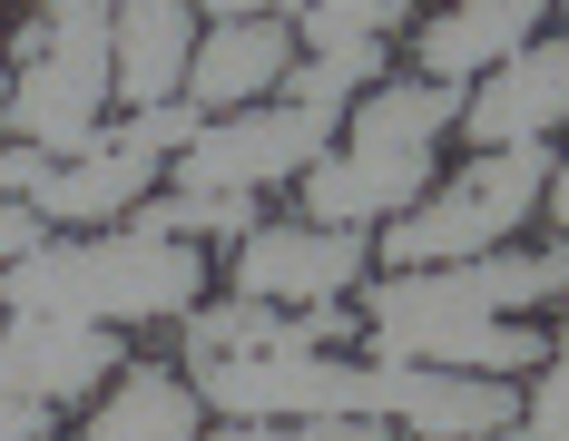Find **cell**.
I'll list each match as a JSON object with an SVG mask.
<instances>
[{
	"instance_id": "1",
	"label": "cell",
	"mask_w": 569,
	"mask_h": 441,
	"mask_svg": "<svg viewBox=\"0 0 569 441\" xmlns=\"http://www.w3.org/2000/svg\"><path fill=\"white\" fill-rule=\"evenodd\" d=\"M207 294V255L187 235H69V245H30L0 275V314H59V324H168Z\"/></svg>"
},
{
	"instance_id": "2",
	"label": "cell",
	"mask_w": 569,
	"mask_h": 441,
	"mask_svg": "<svg viewBox=\"0 0 569 441\" xmlns=\"http://www.w3.org/2000/svg\"><path fill=\"white\" fill-rule=\"evenodd\" d=\"M461 118V79H373L343 109L335 148L305 167V217L315 225H383L432 187V148Z\"/></svg>"
},
{
	"instance_id": "3",
	"label": "cell",
	"mask_w": 569,
	"mask_h": 441,
	"mask_svg": "<svg viewBox=\"0 0 569 441\" xmlns=\"http://www.w3.org/2000/svg\"><path fill=\"white\" fill-rule=\"evenodd\" d=\"M109 0H50L30 20V59L10 79V138L20 148H50V158H79L99 128H109Z\"/></svg>"
},
{
	"instance_id": "4",
	"label": "cell",
	"mask_w": 569,
	"mask_h": 441,
	"mask_svg": "<svg viewBox=\"0 0 569 441\" xmlns=\"http://www.w3.org/2000/svg\"><path fill=\"white\" fill-rule=\"evenodd\" d=\"M540 187H550V158L540 148H491V158H471L452 177V187H422L402 217H383L393 235H373L383 255L402 265H452V255H491L501 235H520L530 225V207H540Z\"/></svg>"
},
{
	"instance_id": "5",
	"label": "cell",
	"mask_w": 569,
	"mask_h": 441,
	"mask_svg": "<svg viewBox=\"0 0 569 441\" xmlns=\"http://www.w3.org/2000/svg\"><path fill=\"white\" fill-rule=\"evenodd\" d=\"M197 138V109L187 99H168V109H128L118 128H99L79 158H50L40 167V187H30V207L40 217H69V225H109V217H128L148 187H158V167L177 158Z\"/></svg>"
},
{
	"instance_id": "6",
	"label": "cell",
	"mask_w": 569,
	"mask_h": 441,
	"mask_svg": "<svg viewBox=\"0 0 569 441\" xmlns=\"http://www.w3.org/2000/svg\"><path fill=\"white\" fill-rule=\"evenodd\" d=\"M343 109H305V99H276V109H227V118H197V138L177 148V187H276V177H305V167L335 148Z\"/></svg>"
},
{
	"instance_id": "7",
	"label": "cell",
	"mask_w": 569,
	"mask_h": 441,
	"mask_svg": "<svg viewBox=\"0 0 569 441\" xmlns=\"http://www.w3.org/2000/svg\"><path fill=\"white\" fill-rule=\"evenodd\" d=\"M569 294V255L540 245V255H452V265H402V275L373 284L363 324H393V314H511V304H550Z\"/></svg>"
},
{
	"instance_id": "8",
	"label": "cell",
	"mask_w": 569,
	"mask_h": 441,
	"mask_svg": "<svg viewBox=\"0 0 569 441\" xmlns=\"http://www.w3.org/2000/svg\"><path fill=\"white\" fill-rule=\"evenodd\" d=\"M373 412L422 441H491L520 422V392L501 373H452V363H383L373 353Z\"/></svg>"
},
{
	"instance_id": "9",
	"label": "cell",
	"mask_w": 569,
	"mask_h": 441,
	"mask_svg": "<svg viewBox=\"0 0 569 441\" xmlns=\"http://www.w3.org/2000/svg\"><path fill=\"white\" fill-rule=\"evenodd\" d=\"M373 265V245L353 225H256L236 235V294H266V304H335L353 294Z\"/></svg>"
},
{
	"instance_id": "10",
	"label": "cell",
	"mask_w": 569,
	"mask_h": 441,
	"mask_svg": "<svg viewBox=\"0 0 569 441\" xmlns=\"http://www.w3.org/2000/svg\"><path fill=\"white\" fill-rule=\"evenodd\" d=\"M569 118V40H520L511 59H491V79L461 99L471 148H540Z\"/></svg>"
},
{
	"instance_id": "11",
	"label": "cell",
	"mask_w": 569,
	"mask_h": 441,
	"mask_svg": "<svg viewBox=\"0 0 569 441\" xmlns=\"http://www.w3.org/2000/svg\"><path fill=\"white\" fill-rule=\"evenodd\" d=\"M118 373V333L109 324H59V314H0V392L20 402H69L99 392Z\"/></svg>"
},
{
	"instance_id": "12",
	"label": "cell",
	"mask_w": 569,
	"mask_h": 441,
	"mask_svg": "<svg viewBox=\"0 0 569 441\" xmlns=\"http://www.w3.org/2000/svg\"><path fill=\"white\" fill-rule=\"evenodd\" d=\"M284 69H295V30H284L276 10H256V20H217V30L187 50V89H177V99H187L197 118H227V109H256Z\"/></svg>"
},
{
	"instance_id": "13",
	"label": "cell",
	"mask_w": 569,
	"mask_h": 441,
	"mask_svg": "<svg viewBox=\"0 0 569 441\" xmlns=\"http://www.w3.org/2000/svg\"><path fill=\"white\" fill-rule=\"evenodd\" d=\"M197 0H109V89L128 109H168L187 89Z\"/></svg>"
},
{
	"instance_id": "14",
	"label": "cell",
	"mask_w": 569,
	"mask_h": 441,
	"mask_svg": "<svg viewBox=\"0 0 569 441\" xmlns=\"http://www.w3.org/2000/svg\"><path fill=\"white\" fill-rule=\"evenodd\" d=\"M373 353L383 363H452V373H540V343L501 314H393L373 324Z\"/></svg>"
},
{
	"instance_id": "15",
	"label": "cell",
	"mask_w": 569,
	"mask_h": 441,
	"mask_svg": "<svg viewBox=\"0 0 569 441\" xmlns=\"http://www.w3.org/2000/svg\"><path fill=\"white\" fill-rule=\"evenodd\" d=\"M177 324H187V363H197V353H335L353 314H335V304L276 314L266 294H236V304H187Z\"/></svg>"
},
{
	"instance_id": "16",
	"label": "cell",
	"mask_w": 569,
	"mask_h": 441,
	"mask_svg": "<svg viewBox=\"0 0 569 441\" xmlns=\"http://www.w3.org/2000/svg\"><path fill=\"white\" fill-rule=\"evenodd\" d=\"M197 412L207 402H197L187 373H168V363H118L79 441H197Z\"/></svg>"
},
{
	"instance_id": "17",
	"label": "cell",
	"mask_w": 569,
	"mask_h": 441,
	"mask_svg": "<svg viewBox=\"0 0 569 441\" xmlns=\"http://www.w3.org/2000/svg\"><path fill=\"white\" fill-rule=\"evenodd\" d=\"M550 0H452L442 20H422V79H481L491 59H511L530 40Z\"/></svg>"
},
{
	"instance_id": "18",
	"label": "cell",
	"mask_w": 569,
	"mask_h": 441,
	"mask_svg": "<svg viewBox=\"0 0 569 441\" xmlns=\"http://www.w3.org/2000/svg\"><path fill=\"white\" fill-rule=\"evenodd\" d=\"M128 225H148V235H256V197H236V187H177L168 207H128Z\"/></svg>"
},
{
	"instance_id": "19",
	"label": "cell",
	"mask_w": 569,
	"mask_h": 441,
	"mask_svg": "<svg viewBox=\"0 0 569 441\" xmlns=\"http://www.w3.org/2000/svg\"><path fill=\"white\" fill-rule=\"evenodd\" d=\"M402 10H412V0H305V10H295V40H305V50H343V40H393V30H402Z\"/></svg>"
},
{
	"instance_id": "20",
	"label": "cell",
	"mask_w": 569,
	"mask_h": 441,
	"mask_svg": "<svg viewBox=\"0 0 569 441\" xmlns=\"http://www.w3.org/2000/svg\"><path fill=\"white\" fill-rule=\"evenodd\" d=\"M520 441H569V324H560V363L540 373V392H520Z\"/></svg>"
},
{
	"instance_id": "21",
	"label": "cell",
	"mask_w": 569,
	"mask_h": 441,
	"mask_svg": "<svg viewBox=\"0 0 569 441\" xmlns=\"http://www.w3.org/2000/svg\"><path fill=\"white\" fill-rule=\"evenodd\" d=\"M393 422L383 412H305V422H284V441H383Z\"/></svg>"
},
{
	"instance_id": "22",
	"label": "cell",
	"mask_w": 569,
	"mask_h": 441,
	"mask_svg": "<svg viewBox=\"0 0 569 441\" xmlns=\"http://www.w3.org/2000/svg\"><path fill=\"white\" fill-rule=\"evenodd\" d=\"M30 245H50V217H40L30 197H0V275H10Z\"/></svg>"
},
{
	"instance_id": "23",
	"label": "cell",
	"mask_w": 569,
	"mask_h": 441,
	"mask_svg": "<svg viewBox=\"0 0 569 441\" xmlns=\"http://www.w3.org/2000/svg\"><path fill=\"white\" fill-rule=\"evenodd\" d=\"M50 402H20V392H0V441H50Z\"/></svg>"
},
{
	"instance_id": "24",
	"label": "cell",
	"mask_w": 569,
	"mask_h": 441,
	"mask_svg": "<svg viewBox=\"0 0 569 441\" xmlns=\"http://www.w3.org/2000/svg\"><path fill=\"white\" fill-rule=\"evenodd\" d=\"M40 167H50V148H20V138H10V148H0V197H30Z\"/></svg>"
},
{
	"instance_id": "25",
	"label": "cell",
	"mask_w": 569,
	"mask_h": 441,
	"mask_svg": "<svg viewBox=\"0 0 569 441\" xmlns=\"http://www.w3.org/2000/svg\"><path fill=\"white\" fill-rule=\"evenodd\" d=\"M217 441H284V422H236V412H217Z\"/></svg>"
},
{
	"instance_id": "26",
	"label": "cell",
	"mask_w": 569,
	"mask_h": 441,
	"mask_svg": "<svg viewBox=\"0 0 569 441\" xmlns=\"http://www.w3.org/2000/svg\"><path fill=\"white\" fill-rule=\"evenodd\" d=\"M207 20H256V10H276V0H197Z\"/></svg>"
},
{
	"instance_id": "27",
	"label": "cell",
	"mask_w": 569,
	"mask_h": 441,
	"mask_svg": "<svg viewBox=\"0 0 569 441\" xmlns=\"http://www.w3.org/2000/svg\"><path fill=\"white\" fill-rule=\"evenodd\" d=\"M540 197H550V217H560V225H569V158H560V167H550V187H540Z\"/></svg>"
},
{
	"instance_id": "28",
	"label": "cell",
	"mask_w": 569,
	"mask_h": 441,
	"mask_svg": "<svg viewBox=\"0 0 569 441\" xmlns=\"http://www.w3.org/2000/svg\"><path fill=\"white\" fill-rule=\"evenodd\" d=\"M295 10H305V0H295Z\"/></svg>"
},
{
	"instance_id": "29",
	"label": "cell",
	"mask_w": 569,
	"mask_h": 441,
	"mask_svg": "<svg viewBox=\"0 0 569 441\" xmlns=\"http://www.w3.org/2000/svg\"><path fill=\"white\" fill-rule=\"evenodd\" d=\"M560 10H569V0H560Z\"/></svg>"
}]
</instances>
